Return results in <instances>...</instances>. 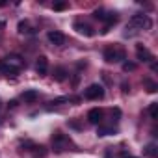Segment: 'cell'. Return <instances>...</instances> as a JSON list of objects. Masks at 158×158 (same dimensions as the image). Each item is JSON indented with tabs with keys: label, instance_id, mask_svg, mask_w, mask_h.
<instances>
[{
	"label": "cell",
	"instance_id": "11",
	"mask_svg": "<svg viewBox=\"0 0 158 158\" xmlns=\"http://www.w3.org/2000/svg\"><path fill=\"white\" fill-rule=\"evenodd\" d=\"M52 76H54V80H56V82H63L65 78H67V71H65V67H56L54 73H52Z\"/></svg>",
	"mask_w": 158,
	"mask_h": 158
},
{
	"label": "cell",
	"instance_id": "12",
	"mask_svg": "<svg viewBox=\"0 0 158 158\" xmlns=\"http://www.w3.org/2000/svg\"><path fill=\"white\" fill-rule=\"evenodd\" d=\"M37 91H34V89H26L24 93H23V101L24 102H35L37 101Z\"/></svg>",
	"mask_w": 158,
	"mask_h": 158
},
{
	"label": "cell",
	"instance_id": "8",
	"mask_svg": "<svg viewBox=\"0 0 158 158\" xmlns=\"http://www.w3.org/2000/svg\"><path fill=\"white\" fill-rule=\"evenodd\" d=\"M48 41H50L52 45H56V47H61V45L65 43V35H63L60 30H50V32H48Z\"/></svg>",
	"mask_w": 158,
	"mask_h": 158
},
{
	"label": "cell",
	"instance_id": "14",
	"mask_svg": "<svg viewBox=\"0 0 158 158\" xmlns=\"http://www.w3.org/2000/svg\"><path fill=\"white\" fill-rule=\"evenodd\" d=\"M17 30H19V34H32L34 30L30 28V23L28 21H21L19 24H17Z\"/></svg>",
	"mask_w": 158,
	"mask_h": 158
},
{
	"label": "cell",
	"instance_id": "21",
	"mask_svg": "<svg viewBox=\"0 0 158 158\" xmlns=\"http://www.w3.org/2000/svg\"><path fill=\"white\" fill-rule=\"evenodd\" d=\"M65 8H67V2H56V4L52 6V10H54V11H63Z\"/></svg>",
	"mask_w": 158,
	"mask_h": 158
},
{
	"label": "cell",
	"instance_id": "9",
	"mask_svg": "<svg viewBox=\"0 0 158 158\" xmlns=\"http://www.w3.org/2000/svg\"><path fill=\"white\" fill-rule=\"evenodd\" d=\"M136 56H138V60H141V61H152V60H154V56H152L143 45H138V47H136Z\"/></svg>",
	"mask_w": 158,
	"mask_h": 158
},
{
	"label": "cell",
	"instance_id": "19",
	"mask_svg": "<svg viewBox=\"0 0 158 158\" xmlns=\"http://www.w3.org/2000/svg\"><path fill=\"white\" fill-rule=\"evenodd\" d=\"M136 69H138V65H136L134 61H125V63H123V71H127V73H128V71H136Z\"/></svg>",
	"mask_w": 158,
	"mask_h": 158
},
{
	"label": "cell",
	"instance_id": "15",
	"mask_svg": "<svg viewBox=\"0 0 158 158\" xmlns=\"http://www.w3.org/2000/svg\"><path fill=\"white\" fill-rule=\"evenodd\" d=\"M115 132V128L114 127H99V130H97V136H110V134H114Z\"/></svg>",
	"mask_w": 158,
	"mask_h": 158
},
{
	"label": "cell",
	"instance_id": "17",
	"mask_svg": "<svg viewBox=\"0 0 158 158\" xmlns=\"http://www.w3.org/2000/svg\"><path fill=\"white\" fill-rule=\"evenodd\" d=\"M149 115L152 119H158V102H151L149 104Z\"/></svg>",
	"mask_w": 158,
	"mask_h": 158
},
{
	"label": "cell",
	"instance_id": "10",
	"mask_svg": "<svg viewBox=\"0 0 158 158\" xmlns=\"http://www.w3.org/2000/svg\"><path fill=\"white\" fill-rule=\"evenodd\" d=\"M88 121H89L91 125H99V123L102 121V110H99V108H91V110L88 112Z\"/></svg>",
	"mask_w": 158,
	"mask_h": 158
},
{
	"label": "cell",
	"instance_id": "6",
	"mask_svg": "<svg viewBox=\"0 0 158 158\" xmlns=\"http://www.w3.org/2000/svg\"><path fill=\"white\" fill-rule=\"evenodd\" d=\"M73 28L80 34V35H86V37H91L95 32H93V28L89 26V24H86V23H80V21H76L74 24H73Z\"/></svg>",
	"mask_w": 158,
	"mask_h": 158
},
{
	"label": "cell",
	"instance_id": "18",
	"mask_svg": "<svg viewBox=\"0 0 158 158\" xmlns=\"http://www.w3.org/2000/svg\"><path fill=\"white\" fill-rule=\"evenodd\" d=\"M143 84H145V86H147V91H149V93H154V91H156V89H158V86H156V84H154V82H152V80H149V78H147V80H145V82H143Z\"/></svg>",
	"mask_w": 158,
	"mask_h": 158
},
{
	"label": "cell",
	"instance_id": "2",
	"mask_svg": "<svg viewBox=\"0 0 158 158\" xmlns=\"http://www.w3.org/2000/svg\"><path fill=\"white\" fill-rule=\"evenodd\" d=\"M125 48L119 47V45H112V47H106L104 48V60L108 63H117V61H123L125 60Z\"/></svg>",
	"mask_w": 158,
	"mask_h": 158
},
{
	"label": "cell",
	"instance_id": "4",
	"mask_svg": "<svg viewBox=\"0 0 158 158\" xmlns=\"http://www.w3.org/2000/svg\"><path fill=\"white\" fill-rule=\"evenodd\" d=\"M73 143H71V139L63 134V132H54L52 134V147H54V151L56 152H63V151H67L69 147H71Z\"/></svg>",
	"mask_w": 158,
	"mask_h": 158
},
{
	"label": "cell",
	"instance_id": "20",
	"mask_svg": "<svg viewBox=\"0 0 158 158\" xmlns=\"http://www.w3.org/2000/svg\"><path fill=\"white\" fill-rule=\"evenodd\" d=\"M63 102H69V97H58V99L50 101V104H52V106H58V104H63Z\"/></svg>",
	"mask_w": 158,
	"mask_h": 158
},
{
	"label": "cell",
	"instance_id": "13",
	"mask_svg": "<svg viewBox=\"0 0 158 158\" xmlns=\"http://www.w3.org/2000/svg\"><path fill=\"white\" fill-rule=\"evenodd\" d=\"M143 156H147V158H154V156H156V145H154V143L145 145V147H143Z\"/></svg>",
	"mask_w": 158,
	"mask_h": 158
},
{
	"label": "cell",
	"instance_id": "22",
	"mask_svg": "<svg viewBox=\"0 0 158 158\" xmlns=\"http://www.w3.org/2000/svg\"><path fill=\"white\" fill-rule=\"evenodd\" d=\"M15 106H17V101H11V102L8 104V108H15Z\"/></svg>",
	"mask_w": 158,
	"mask_h": 158
},
{
	"label": "cell",
	"instance_id": "16",
	"mask_svg": "<svg viewBox=\"0 0 158 158\" xmlns=\"http://www.w3.org/2000/svg\"><path fill=\"white\" fill-rule=\"evenodd\" d=\"M108 15H110V13H106L104 10H95V11H93V17H95L97 21H104V23H106Z\"/></svg>",
	"mask_w": 158,
	"mask_h": 158
},
{
	"label": "cell",
	"instance_id": "5",
	"mask_svg": "<svg viewBox=\"0 0 158 158\" xmlns=\"http://www.w3.org/2000/svg\"><path fill=\"white\" fill-rule=\"evenodd\" d=\"M84 97H86V99H89V101H99V99H102V97H104V88H102V86H99V84H91V86L86 89Z\"/></svg>",
	"mask_w": 158,
	"mask_h": 158
},
{
	"label": "cell",
	"instance_id": "1",
	"mask_svg": "<svg viewBox=\"0 0 158 158\" xmlns=\"http://www.w3.org/2000/svg\"><path fill=\"white\" fill-rule=\"evenodd\" d=\"M23 67H24V60L19 56H8L0 60V73L6 76H17Z\"/></svg>",
	"mask_w": 158,
	"mask_h": 158
},
{
	"label": "cell",
	"instance_id": "3",
	"mask_svg": "<svg viewBox=\"0 0 158 158\" xmlns=\"http://www.w3.org/2000/svg\"><path fill=\"white\" fill-rule=\"evenodd\" d=\"M128 26H130V28H138V30H149V28L152 26V21H151V17L145 15V13H136V15L130 17ZM128 26H127V28H128Z\"/></svg>",
	"mask_w": 158,
	"mask_h": 158
},
{
	"label": "cell",
	"instance_id": "7",
	"mask_svg": "<svg viewBox=\"0 0 158 158\" xmlns=\"http://www.w3.org/2000/svg\"><path fill=\"white\" fill-rule=\"evenodd\" d=\"M35 71L39 76H45L48 73V58L47 56H39L37 61H35Z\"/></svg>",
	"mask_w": 158,
	"mask_h": 158
}]
</instances>
